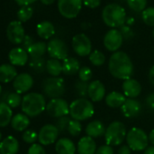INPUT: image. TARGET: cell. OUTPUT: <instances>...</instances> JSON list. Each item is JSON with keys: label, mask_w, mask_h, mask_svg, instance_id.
Returning a JSON list of instances; mask_svg holds the SVG:
<instances>
[{"label": "cell", "mask_w": 154, "mask_h": 154, "mask_svg": "<svg viewBox=\"0 0 154 154\" xmlns=\"http://www.w3.org/2000/svg\"><path fill=\"white\" fill-rule=\"evenodd\" d=\"M108 68L113 77L123 81L131 78L134 71L131 57L122 51H117L111 55Z\"/></svg>", "instance_id": "6da1fadb"}, {"label": "cell", "mask_w": 154, "mask_h": 154, "mask_svg": "<svg viewBox=\"0 0 154 154\" xmlns=\"http://www.w3.org/2000/svg\"><path fill=\"white\" fill-rule=\"evenodd\" d=\"M45 96L38 93H30L22 99V111L28 117H36L46 109Z\"/></svg>", "instance_id": "7a4b0ae2"}, {"label": "cell", "mask_w": 154, "mask_h": 154, "mask_svg": "<svg viewBox=\"0 0 154 154\" xmlns=\"http://www.w3.org/2000/svg\"><path fill=\"white\" fill-rule=\"evenodd\" d=\"M104 24L112 28H120L126 23V12L124 8L115 3L106 5L102 13Z\"/></svg>", "instance_id": "3957f363"}, {"label": "cell", "mask_w": 154, "mask_h": 154, "mask_svg": "<svg viewBox=\"0 0 154 154\" xmlns=\"http://www.w3.org/2000/svg\"><path fill=\"white\" fill-rule=\"evenodd\" d=\"M69 114L73 120L85 121L94 116V106L87 98H78L71 103Z\"/></svg>", "instance_id": "277c9868"}, {"label": "cell", "mask_w": 154, "mask_h": 154, "mask_svg": "<svg viewBox=\"0 0 154 154\" xmlns=\"http://www.w3.org/2000/svg\"><path fill=\"white\" fill-rule=\"evenodd\" d=\"M127 131L126 127L122 122L115 121L109 124L106 128L104 138L106 144L110 146H119L122 145L126 139Z\"/></svg>", "instance_id": "5b68a950"}, {"label": "cell", "mask_w": 154, "mask_h": 154, "mask_svg": "<svg viewBox=\"0 0 154 154\" xmlns=\"http://www.w3.org/2000/svg\"><path fill=\"white\" fill-rule=\"evenodd\" d=\"M127 145L134 151L145 150L149 144V136L140 128H131L126 135Z\"/></svg>", "instance_id": "8992f818"}, {"label": "cell", "mask_w": 154, "mask_h": 154, "mask_svg": "<svg viewBox=\"0 0 154 154\" xmlns=\"http://www.w3.org/2000/svg\"><path fill=\"white\" fill-rule=\"evenodd\" d=\"M44 94L51 98H61L65 93V83L62 77H49L44 80L42 84Z\"/></svg>", "instance_id": "52a82bcc"}, {"label": "cell", "mask_w": 154, "mask_h": 154, "mask_svg": "<svg viewBox=\"0 0 154 154\" xmlns=\"http://www.w3.org/2000/svg\"><path fill=\"white\" fill-rule=\"evenodd\" d=\"M83 0H58V10L60 14L68 19L78 16L82 9Z\"/></svg>", "instance_id": "ba28073f"}, {"label": "cell", "mask_w": 154, "mask_h": 154, "mask_svg": "<svg viewBox=\"0 0 154 154\" xmlns=\"http://www.w3.org/2000/svg\"><path fill=\"white\" fill-rule=\"evenodd\" d=\"M45 111L51 117L58 119L60 117L66 116L69 114L70 105L63 98L51 99L46 104Z\"/></svg>", "instance_id": "9c48e42d"}, {"label": "cell", "mask_w": 154, "mask_h": 154, "mask_svg": "<svg viewBox=\"0 0 154 154\" xmlns=\"http://www.w3.org/2000/svg\"><path fill=\"white\" fill-rule=\"evenodd\" d=\"M72 49L76 54L85 57L92 53V42L85 34H77L72 40Z\"/></svg>", "instance_id": "30bf717a"}, {"label": "cell", "mask_w": 154, "mask_h": 154, "mask_svg": "<svg viewBox=\"0 0 154 154\" xmlns=\"http://www.w3.org/2000/svg\"><path fill=\"white\" fill-rule=\"evenodd\" d=\"M47 52L51 58L59 61H63L68 57V47L66 44L59 38H54L48 42Z\"/></svg>", "instance_id": "8fae6325"}, {"label": "cell", "mask_w": 154, "mask_h": 154, "mask_svg": "<svg viewBox=\"0 0 154 154\" xmlns=\"http://www.w3.org/2000/svg\"><path fill=\"white\" fill-rule=\"evenodd\" d=\"M123 40V36L120 30L112 28L105 34L103 37V45L108 51L115 53L121 48Z\"/></svg>", "instance_id": "7c38bea8"}, {"label": "cell", "mask_w": 154, "mask_h": 154, "mask_svg": "<svg viewBox=\"0 0 154 154\" xmlns=\"http://www.w3.org/2000/svg\"><path fill=\"white\" fill-rule=\"evenodd\" d=\"M59 130L54 124L44 125L38 132V141L41 145L47 146L57 141L59 136Z\"/></svg>", "instance_id": "4fadbf2b"}, {"label": "cell", "mask_w": 154, "mask_h": 154, "mask_svg": "<svg viewBox=\"0 0 154 154\" xmlns=\"http://www.w3.org/2000/svg\"><path fill=\"white\" fill-rule=\"evenodd\" d=\"M7 35L8 40L14 45L22 44L26 34L25 29L20 21L11 22L7 28Z\"/></svg>", "instance_id": "5bb4252c"}, {"label": "cell", "mask_w": 154, "mask_h": 154, "mask_svg": "<svg viewBox=\"0 0 154 154\" xmlns=\"http://www.w3.org/2000/svg\"><path fill=\"white\" fill-rule=\"evenodd\" d=\"M34 85V79L29 73H19L13 81V88L16 93L21 94L28 92Z\"/></svg>", "instance_id": "9a60e30c"}, {"label": "cell", "mask_w": 154, "mask_h": 154, "mask_svg": "<svg viewBox=\"0 0 154 154\" xmlns=\"http://www.w3.org/2000/svg\"><path fill=\"white\" fill-rule=\"evenodd\" d=\"M141 110H142V106L138 100L132 98H127L125 103L121 107L122 113L124 115V117L128 119H131L139 116Z\"/></svg>", "instance_id": "2e32d148"}, {"label": "cell", "mask_w": 154, "mask_h": 154, "mask_svg": "<svg viewBox=\"0 0 154 154\" xmlns=\"http://www.w3.org/2000/svg\"><path fill=\"white\" fill-rule=\"evenodd\" d=\"M105 86L104 85L99 81H92L89 83L88 87V97L93 103H99L101 102L105 96Z\"/></svg>", "instance_id": "e0dca14e"}, {"label": "cell", "mask_w": 154, "mask_h": 154, "mask_svg": "<svg viewBox=\"0 0 154 154\" xmlns=\"http://www.w3.org/2000/svg\"><path fill=\"white\" fill-rule=\"evenodd\" d=\"M122 91H123V94L126 97L135 99L141 93V85L137 80L130 78L123 81Z\"/></svg>", "instance_id": "ac0fdd59"}, {"label": "cell", "mask_w": 154, "mask_h": 154, "mask_svg": "<svg viewBox=\"0 0 154 154\" xmlns=\"http://www.w3.org/2000/svg\"><path fill=\"white\" fill-rule=\"evenodd\" d=\"M8 58L12 65L24 66L28 61V54L22 47H16L9 52Z\"/></svg>", "instance_id": "d6986e66"}, {"label": "cell", "mask_w": 154, "mask_h": 154, "mask_svg": "<svg viewBox=\"0 0 154 154\" xmlns=\"http://www.w3.org/2000/svg\"><path fill=\"white\" fill-rule=\"evenodd\" d=\"M97 146L94 139L89 136H84L81 138L77 144V151L79 154H95Z\"/></svg>", "instance_id": "ffe728a7"}, {"label": "cell", "mask_w": 154, "mask_h": 154, "mask_svg": "<svg viewBox=\"0 0 154 154\" xmlns=\"http://www.w3.org/2000/svg\"><path fill=\"white\" fill-rule=\"evenodd\" d=\"M19 150V142L13 136H8L0 142V154H17Z\"/></svg>", "instance_id": "44dd1931"}, {"label": "cell", "mask_w": 154, "mask_h": 154, "mask_svg": "<svg viewBox=\"0 0 154 154\" xmlns=\"http://www.w3.org/2000/svg\"><path fill=\"white\" fill-rule=\"evenodd\" d=\"M77 149L74 142L68 138L59 139L55 143V151L57 154H74Z\"/></svg>", "instance_id": "7402d4cb"}, {"label": "cell", "mask_w": 154, "mask_h": 154, "mask_svg": "<svg viewBox=\"0 0 154 154\" xmlns=\"http://www.w3.org/2000/svg\"><path fill=\"white\" fill-rule=\"evenodd\" d=\"M105 131H106V129H105L103 123L99 120H94V121L89 122L85 128L86 135L93 139L102 137L103 135L105 134Z\"/></svg>", "instance_id": "603a6c76"}, {"label": "cell", "mask_w": 154, "mask_h": 154, "mask_svg": "<svg viewBox=\"0 0 154 154\" xmlns=\"http://www.w3.org/2000/svg\"><path fill=\"white\" fill-rule=\"evenodd\" d=\"M17 76V72L14 65L8 63L0 65V83H10L15 80Z\"/></svg>", "instance_id": "cb8c5ba5"}, {"label": "cell", "mask_w": 154, "mask_h": 154, "mask_svg": "<svg viewBox=\"0 0 154 154\" xmlns=\"http://www.w3.org/2000/svg\"><path fill=\"white\" fill-rule=\"evenodd\" d=\"M63 72L66 75H74L78 73L81 64L78 59L74 57H67L63 61Z\"/></svg>", "instance_id": "d4e9b609"}, {"label": "cell", "mask_w": 154, "mask_h": 154, "mask_svg": "<svg viewBox=\"0 0 154 154\" xmlns=\"http://www.w3.org/2000/svg\"><path fill=\"white\" fill-rule=\"evenodd\" d=\"M126 99L127 98L123 94L113 91V92L109 93L105 96V103L111 108H119L122 106Z\"/></svg>", "instance_id": "484cf974"}, {"label": "cell", "mask_w": 154, "mask_h": 154, "mask_svg": "<svg viewBox=\"0 0 154 154\" xmlns=\"http://www.w3.org/2000/svg\"><path fill=\"white\" fill-rule=\"evenodd\" d=\"M30 124V120L25 113H17L13 116L11 121V126L15 131H25Z\"/></svg>", "instance_id": "4316f807"}, {"label": "cell", "mask_w": 154, "mask_h": 154, "mask_svg": "<svg viewBox=\"0 0 154 154\" xmlns=\"http://www.w3.org/2000/svg\"><path fill=\"white\" fill-rule=\"evenodd\" d=\"M36 32H37V35L43 38V39H49L51 38L54 33H55V30H54V25L49 22V21H43L41 23H39L36 26Z\"/></svg>", "instance_id": "83f0119b"}, {"label": "cell", "mask_w": 154, "mask_h": 154, "mask_svg": "<svg viewBox=\"0 0 154 154\" xmlns=\"http://www.w3.org/2000/svg\"><path fill=\"white\" fill-rule=\"evenodd\" d=\"M13 118L12 109L6 103L0 102V127H7Z\"/></svg>", "instance_id": "f1b7e54d"}, {"label": "cell", "mask_w": 154, "mask_h": 154, "mask_svg": "<svg viewBox=\"0 0 154 154\" xmlns=\"http://www.w3.org/2000/svg\"><path fill=\"white\" fill-rule=\"evenodd\" d=\"M1 101H2V103H6L11 109L18 107L22 103L21 95L17 93L6 92L3 94V97H2Z\"/></svg>", "instance_id": "f546056e"}, {"label": "cell", "mask_w": 154, "mask_h": 154, "mask_svg": "<svg viewBox=\"0 0 154 154\" xmlns=\"http://www.w3.org/2000/svg\"><path fill=\"white\" fill-rule=\"evenodd\" d=\"M47 51V45L45 42H35L26 52L31 58H40Z\"/></svg>", "instance_id": "4dcf8cb0"}, {"label": "cell", "mask_w": 154, "mask_h": 154, "mask_svg": "<svg viewBox=\"0 0 154 154\" xmlns=\"http://www.w3.org/2000/svg\"><path fill=\"white\" fill-rule=\"evenodd\" d=\"M46 71L52 77H59L63 72V63L56 59H49L46 61Z\"/></svg>", "instance_id": "1f68e13d"}, {"label": "cell", "mask_w": 154, "mask_h": 154, "mask_svg": "<svg viewBox=\"0 0 154 154\" xmlns=\"http://www.w3.org/2000/svg\"><path fill=\"white\" fill-rule=\"evenodd\" d=\"M29 67L32 72H35L36 74H39L46 70V62L43 57L31 58L29 62Z\"/></svg>", "instance_id": "d6a6232c"}, {"label": "cell", "mask_w": 154, "mask_h": 154, "mask_svg": "<svg viewBox=\"0 0 154 154\" xmlns=\"http://www.w3.org/2000/svg\"><path fill=\"white\" fill-rule=\"evenodd\" d=\"M88 87H89V83L83 82L81 80H77L74 85L75 93L79 96V98L88 97Z\"/></svg>", "instance_id": "836d02e7"}, {"label": "cell", "mask_w": 154, "mask_h": 154, "mask_svg": "<svg viewBox=\"0 0 154 154\" xmlns=\"http://www.w3.org/2000/svg\"><path fill=\"white\" fill-rule=\"evenodd\" d=\"M89 60L91 63L94 66H101L105 63L106 58L103 52H101L100 50H94L90 54Z\"/></svg>", "instance_id": "e575fe53"}, {"label": "cell", "mask_w": 154, "mask_h": 154, "mask_svg": "<svg viewBox=\"0 0 154 154\" xmlns=\"http://www.w3.org/2000/svg\"><path fill=\"white\" fill-rule=\"evenodd\" d=\"M34 14V9L30 6L22 7L17 12V17L20 22H26L28 21Z\"/></svg>", "instance_id": "d590c367"}, {"label": "cell", "mask_w": 154, "mask_h": 154, "mask_svg": "<svg viewBox=\"0 0 154 154\" xmlns=\"http://www.w3.org/2000/svg\"><path fill=\"white\" fill-rule=\"evenodd\" d=\"M142 21L149 26H154V8H147L141 12Z\"/></svg>", "instance_id": "8d00e7d4"}, {"label": "cell", "mask_w": 154, "mask_h": 154, "mask_svg": "<svg viewBox=\"0 0 154 154\" xmlns=\"http://www.w3.org/2000/svg\"><path fill=\"white\" fill-rule=\"evenodd\" d=\"M129 8L135 12H142L146 8L147 0H126Z\"/></svg>", "instance_id": "74e56055"}, {"label": "cell", "mask_w": 154, "mask_h": 154, "mask_svg": "<svg viewBox=\"0 0 154 154\" xmlns=\"http://www.w3.org/2000/svg\"><path fill=\"white\" fill-rule=\"evenodd\" d=\"M67 131L70 133V135H72V136H73V137L79 136L80 133H81V131H82V125H81V122H80L79 121H76V120L72 119L71 122H70V123H69Z\"/></svg>", "instance_id": "f35d334b"}, {"label": "cell", "mask_w": 154, "mask_h": 154, "mask_svg": "<svg viewBox=\"0 0 154 154\" xmlns=\"http://www.w3.org/2000/svg\"><path fill=\"white\" fill-rule=\"evenodd\" d=\"M78 77H79V80L88 83L93 78V71H92V69L90 67H88V66L81 67V69H80V71L78 72Z\"/></svg>", "instance_id": "ab89813d"}, {"label": "cell", "mask_w": 154, "mask_h": 154, "mask_svg": "<svg viewBox=\"0 0 154 154\" xmlns=\"http://www.w3.org/2000/svg\"><path fill=\"white\" fill-rule=\"evenodd\" d=\"M71 116H63L57 119L56 122H55V126L57 127V129L59 130L60 132H64L65 131H67L69 123L71 122Z\"/></svg>", "instance_id": "60d3db41"}, {"label": "cell", "mask_w": 154, "mask_h": 154, "mask_svg": "<svg viewBox=\"0 0 154 154\" xmlns=\"http://www.w3.org/2000/svg\"><path fill=\"white\" fill-rule=\"evenodd\" d=\"M22 138L25 142L34 144L38 140V133H36L34 130H26L24 131Z\"/></svg>", "instance_id": "b9f144b4"}, {"label": "cell", "mask_w": 154, "mask_h": 154, "mask_svg": "<svg viewBox=\"0 0 154 154\" xmlns=\"http://www.w3.org/2000/svg\"><path fill=\"white\" fill-rule=\"evenodd\" d=\"M119 30L122 33L124 40H130L134 36V33H133L132 29L127 25H123L122 26H121Z\"/></svg>", "instance_id": "7bdbcfd3"}, {"label": "cell", "mask_w": 154, "mask_h": 154, "mask_svg": "<svg viewBox=\"0 0 154 154\" xmlns=\"http://www.w3.org/2000/svg\"><path fill=\"white\" fill-rule=\"evenodd\" d=\"M27 154H45V150L41 144L34 143L29 147Z\"/></svg>", "instance_id": "ee69618b"}, {"label": "cell", "mask_w": 154, "mask_h": 154, "mask_svg": "<svg viewBox=\"0 0 154 154\" xmlns=\"http://www.w3.org/2000/svg\"><path fill=\"white\" fill-rule=\"evenodd\" d=\"M113 153H114L113 148L108 144H104L97 148L95 154H113Z\"/></svg>", "instance_id": "f6af8a7d"}, {"label": "cell", "mask_w": 154, "mask_h": 154, "mask_svg": "<svg viewBox=\"0 0 154 154\" xmlns=\"http://www.w3.org/2000/svg\"><path fill=\"white\" fill-rule=\"evenodd\" d=\"M145 105L148 110L154 112V93L149 94L145 99Z\"/></svg>", "instance_id": "bcb514c9"}, {"label": "cell", "mask_w": 154, "mask_h": 154, "mask_svg": "<svg viewBox=\"0 0 154 154\" xmlns=\"http://www.w3.org/2000/svg\"><path fill=\"white\" fill-rule=\"evenodd\" d=\"M34 44H35V42H34L33 37L30 35H26L23 42H22V48L25 49L26 51H27Z\"/></svg>", "instance_id": "7dc6e473"}, {"label": "cell", "mask_w": 154, "mask_h": 154, "mask_svg": "<svg viewBox=\"0 0 154 154\" xmlns=\"http://www.w3.org/2000/svg\"><path fill=\"white\" fill-rule=\"evenodd\" d=\"M83 3L90 8H96L101 5V0H83Z\"/></svg>", "instance_id": "c3c4849f"}, {"label": "cell", "mask_w": 154, "mask_h": 154, "mask_svg": "<svg viewBox=\"0 0 154 154\" xmlns=\"http://www.w3.org/2000/svg\"><path fill=\"white\" fill-rule=\"evenodd\" d=\"M131 149L128 145H121L118 149V154H131Z\"/></svg>", "instance_id": "681fc988"}, {"label": "cell", "mask_w": 154, "mask_h": 154, "mask_svg": "<svg viewBox=\"0 0 154 154\" xmlns=\"http://www.w3.org/2000/svg\"><path fill=\"white\" fill-rule=\"evenodd\" d=\"M15 1L21 7H26V6H29L31 4H33L34 2L36 1V0H15Z\"/></svg>", "instance_id": "f907efd6"}, {"label": "cell", "mask_w": 154, "mask_h": 154, "mask_svg": "<svg viewBox=\"0 0 154 154\" xmlns=\"http://www.w3.org/2000/svg\"><path fill=\"white\" fill-rule=\"evenodd\" d=\"M149 80L150 84L154 85V65H152L149 71Z\"/></svg>", "instance_id": "816d5d0a"}, {"label": "cell", "mask_w": 154, "mask_h": 154, "mask_svg": "<svg viewBox=\"0 0 154 154\" xmlns=\"http://www.w3.org/2000/svg\"><path fill=\"white\" fill-rule=\"evenodd\" d=\"M144 154H154V146H148L144 150Z\"/></svg>", "instance_id": "f5cc1de1"}, {"label": "cell", "mask_w": 154, "mask_h": 154, "mask_svg": "<svg viewBox=\"0 0 154 154\" xmlns=\"http://www.w3.org/2000/svg\"><path fill=\"white\" fill-rule=\"evenodd\" d=\"M149 141L154 146V130H152L149 134Z\"/></svg>", "instance_id": "db71d44e"}, {"label": "cell", "mask_w": 154, "mask_h": 154, "mask_svg": "<svg viewBox=\"0 0 154 154\" xmlns=\"http://www.w3.org/2000/svg\"><path fill=\"white\" fill-rule=\"evenodd\" d=\"M40 1L44 4V5H45V6H49V5H52L55 0H40Z\"/></svg>", "instance_id": "11a10c76"}, {"label": "cell", "mask_w": 154, "mask_h": 154, "mask_svg": "<svg viewBox=\"0 0 154 154\" xmlns=\"http://www.w3.org/2000/svg\"><path fill=\"white\" fill-rule=\"evenodd\" d=\"M126 23L128 24L127 26H130L131 25H132V24L134 23V19H133L132 17H130V18H127V19H126Z\"/></svg>", "instance_id": "9f6ffc18"}, {"label": "cell", "mask_w": 154, "mask_h": 154, "mask_svg": "<svg viewBox=\"0 0 154 154\" xmlns=\"http://www.w3.org/2000/svg\"><path fill=\"white\" fill-rule=\"evenodd\" d=\"M2 141V133H1V131H0V142Z\"/></svg>", "instance_id": "6f0895ef"}, {"label": "cell", "mask_w": 154, "mask_h": 154, "mask_svg": "<svg viewBox=\"0 0 154 154\" xmlns=\"http://www.w3.org/2000/svg\"><path fill=\"white\" fill-rule=\"evenodd\" d=\"M2 94V87H1V85H0V94Z\"/></svg>", "instance_id": "680465c9"}, {"label": "cell", "mask_w": 154, "mask_h": 154, "mask_svg": "<svg viewBox=\"0 0 154 154\" xmlns=\"http://www.w3.org/2000/svg\"><path fill=\"white\" fill-rule=\"evenodd\" d=\"M152 35H153V37H154V28H153V31H152Z\"/></svg>", "instance_id": "91938a15"}, {"label": "cell", "mask_w": 154, "mask_h": 154, "mask_svg": "<svg viewBox=\"0 0 154 154\" xmlns=\"http://www.w3.org/2000/svg\"><path fill=\"white\" fill-rule=\"evenodd\" d=\"M153 54H154V52H153Z\"/></svg>", "instance_id": "94428289"}]
</instances>
